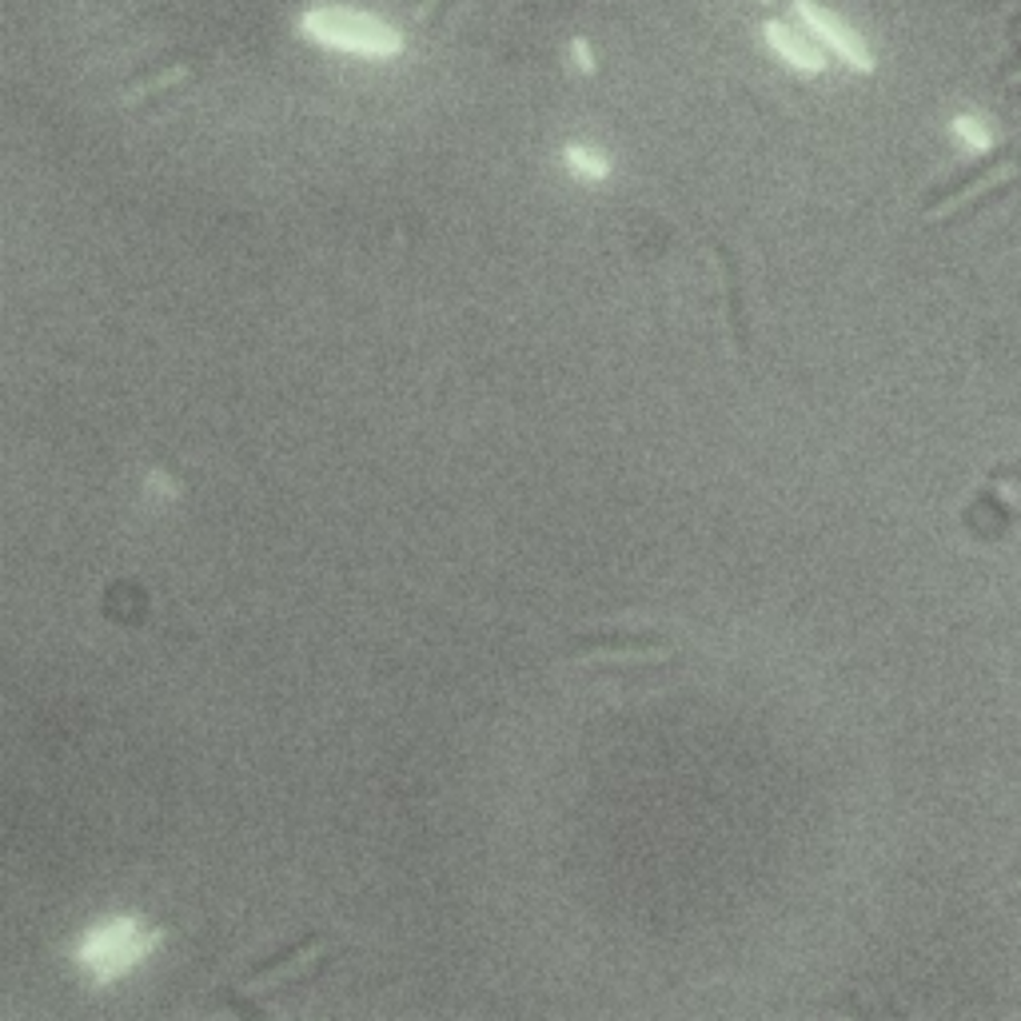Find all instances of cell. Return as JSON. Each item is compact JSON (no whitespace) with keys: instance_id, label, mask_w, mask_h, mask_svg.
Segmentation results:
<instances>
[{"instance_id":"cell-1","label":"cell","mask_w":1021,"mask_h":1021,"mask_svg":"<svg viewBox=\"0 0 1021 1021\" xmlns=\"http://www.w3.org/2000/svg\"><path fill=\"white\" fill-rule=\"evenodd\" d=\"M571 650L595 667H659L675 655V642L655 630H602L579 635Z\"/></svg>"},{"instance_id":"cell-2","label":"cell","mask_w":1021,"mask_h":1021,"mask_svg":"<svg viewBox=\"0 0 1021 1021\" xmlns=\"http://www.w3.org/2000/svg\"><path fill=\"white\" fill-rule=\"evenodd\" d=\"M320 954H324V937H320V934L304 937V942H296L292 950H284V954L267 958L264 965H256V970H252V974L239 982V993H267L272 985H284L287 978L304 974L307 965L320 962Z\"/></svg>"},{"instance_id":"cell-3","label":"cell","mask_w":1021,"mask_h":1021,"mask_svg":"<svg viewBox=\"0 0 1021 1021\" xmlns=\"http://www.w3.org/2000/svg\"><path fill=\"white\" fill-rule=\"evenodd\" d=\"M794 12H798V17L806 20V29H811L814 37L822 40V45H831L834 52H838V57L846 60L850 68H854V72H862V77H870V72H874V60H870V52L862 48V40L854 37L850 29H842L831 12H822L818 4H811V0H794Z\"/></svg>"},{"instance_id":"cell-4","label":"cell","mask_w":1021,"mask_h":1021,"mask_svg":"<svg viewBox=\"0 0 1021 1021\" xmlns=\"http://www.w3.org/2000/svg\"><path fill=\"white\" fill-rule=\"evenodd\" d=\"M304 29L320 40H332V45H352L363 52H395L400 40L387 29H375V24H360V20H344V17H307Z\"/></svg>"},{"instance_id":"cell-5","label":"cell","mask_w":1021,"mask_h":1021,"mask_svg":"<svg viewBox=\"0 0 1021 1021\" xmlns=\"http://www.w3.org/2000/svg\"><path fill=\"white\" fill-rule=\"evenodd\" d=\"M1018 176V164L1013 160H998V164H990V168H982V173L974 176V180H965L962 188H954V192H945L942 200H934L926 208V220L930 224H937V220H950L954 212H962L965 204H974V200H982L985 192H993V188H1002L1005 180H1013Z\"/></svg>"},{"instance_id":"cell-6","label":"cell","mask_w":1021,"mask_h":1021,"mask_svg":"<svg viewBox=\"0 0 1021 1021\" xmlns=\"http://www.w3.org/2000/svg\"><path fill=\"white\" fill-rule=\"evenodd\" d=\"M715 259L718 272H723V287H726V324H730V340H735V352H746V312H743V287H738V267L735 256L715 244Z\"/></svg>"},{"instance_id":"cell-7","label":"cell","mask_w":1021,"mask_h":1021,"mask_svg":"<svg viewBox=\"0 0 1021 1021\" xmlns=\"http://www.w3.org/2000/svg\"><path fill=\"white\" fill-rule=\"evenodd\" d=\"M766 40H770L778 52H783L786 60H791L794 68H806V72H822V57L814 52L811 45H802V40H794L791 32L783 29V24H766Z\"/></svg>"},{"instance_id":"cell-8","label":"cell","mask_w":1021,"mask_h":1021,"mask_svg":"<svg viewBox=\"0 0 1021 1021\" xmlns=\"http://www.w3.org/2000/svg\"><path fill=\"white\" fill-rule=\"evenodd\" d=\"M188 77H192V65H173V68H164V72L148 77L144 85L128 88V92H125V105H128V108H132V105H144V100H153V96L168 92V88H176L180 80H188Z\"/></svg>"},{"instance_id":"cell-9","label":"cell","mask_w":1021,"mask_h":1021,"mask_svg":"<svg viewBox=\"0 0 1021 1021\" xmlns=\"http://www.w3.org/2000/svg\"><path fill=\"white\" fill-rule=\"evenodd\" d=\"M954 136H962L965 144H974L978 153H985V148H990V136H985L982 125H978V120H970V116H958V120H954Z\"/></svg>"},{"instance_id":"cell-10","label":"cell","mask_w":1021,"mask_h":1021,"mask_svg":"<svg viewBox=\"0 0 1021 1021\" xmlns=\"http://www.w3.org/2000/svg\"><path fill=\"white\" fill-rule=\"evenodd\" d=\"M448 4L451 0H420V9H415V24H420V29H431V24L448 12Z\"/></svg>"},{"instance_id":"cell-11","label":"cell","mask_w":1021,"mask_h":1021,"mask_svg":"<svg viewBox=\"0 0 1021 1021\" xmlns=\"http://www.w3.org/2000/svg\"><path fill=\"white\" fill-rule=\"evenodd\" d=\"M567 160H571V168H579V173H587V176H602V173H607V164H599L595 156L579 153V148H567Z\"/></svg>"},{"instance_id":"cell-12","label":"cell","mask_w":1021,"mask_h":1021,"mask_svg":"<svg viewBox=\"0 0 1021 1021\" xmlns=\"http://www.w3.org/2000/svg\"><path fill=\"white\" fill-rule=\"evenodd\" d=\"M571 52H575V60H579L582 72H595V60H591V48H587V40H575Z\"/></svg>"},{"instance_id":"cell-13","label":"cell","mask_w":1021,"mask_h":1021,"mask_svg":"<svg viewBox=\"0 0 1021 1021\" xmlns=\"http://www.w3.org/2000/svg\"><path fill=\"white\" fill-rule=\"evenodd\" d=\"M1005 882H1010V886H1018V890H1021V862H1018V866H1013V870H1010V878H1005Z\"/></svg>"},{"instance_id":"cell-14","label":"cell","mask_w":1021,"mask_h":1021,"mask_svg":"<svg viewBox=\"0 0 1021 1021\" xmlns=\"http://www.w3.org/2000/svg\"><path fill=\"white\" fill-rule=\"evenodd\" d=\"M1005 85H1021V68H1013L1010 77H1005Z\"/></svg>"},{"instance_id":"cell-15","label":"cell","mask_w":1021,"mask_h":1021,"mask_svg":"<svg viewBox=\"0 0 1021 1021\" xmlns=\"http://www.w3.org/2000/svg\"><path fill=\"white\" fill-rule=\"evenodd\" d=\"M763 4H774V0H763Z\"/></svg>"}]
</instances>
